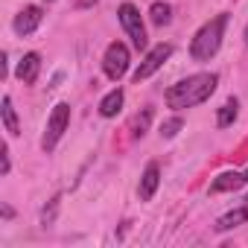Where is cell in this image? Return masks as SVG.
<instances>
[{
  "mask_svg": "<svg viewBox=\"0 0 248 248\" xmlns=\"http://www.w3.org/2000/svg\"><path fill=\"white\" fill-rule=\"evenodd\" d=\"M216 85H219V76L216 73H196V76H187V79L170 85L167 93H164V99L175 111L196 108V105H202V102L210 99V93L216 91Z\"/></svg>",
  "mask_w": 248,
  "mask_h": 248,
  "instance_id": "1",
  "label": "cell"
},
{
  "mask_svg": "<svg viewBox=\"0 0 248 248\" xmlns=\"http://www.w3.org/2000/svg\"><path fill=\"white\" fill-rule=\"evenodd\" d=\"M225 24H228V15H216L213 21H207L190 41V56L193 62H210L219 47H222V35H225Z\"/></svg>",
  "mask_w": 248,
  "mask_h": 248,
  "instance_id": "2",
  "label": "cell"
},
{
  "mask_svg": "<svg viewBox=\"0 0 248 248\" xmlns=\"http://www.w3.org/2000/svg\"><path fill=\"white\" fill-rule=\"evenodd\" d=\"M117 18H120V27L126 30V35L132 38L135 50H146L149 47V38H146V27H143V18L138 12L135 3H123L117 9Z\"/></svg>",
  "mask_w": 248,
  "mask_h": 248,
  "instance_id": "3",
  "label": "cell"
},
{
  "mask_svg": "<svg viewBox=\"0 0 248 248\" xmlns=\"http://www.w3.org/2000/svg\"><path fill=\"white\" fill-rule=\"evenodd\" d=\"M67 126H70V105H67V102H59V105L50 111V117H47V132H44V138H41V149H44V152H53L56 143L62 140V135L67 132Z\"/></svg>",
  "mask_w": 248,
  "mask_h": 248,
  "instance_id": "4",
  "label": "cell"
},
{
  "mask_svg": "<svg viewBox=\"0 0 248 248\" xmlns=\"http://www.w3.org/2000/svg\"><path fill=\"white\" fill-rule=\"evenodd\" d=\"M129 62H132L129 47L123 41H114V44H108V50L102 56V70H105V76L111 82H120L123 76H126V70H129Z\"/></svg>",
  "mask_w": 248,
  "mask_h": 248,
  "instance_id": "5",
  "label": "cell"
},
{
  "mask_svg": "<svg viewBox=\"0 0 248 248\" xmlns=\"http://www.w3.org/2000/svg\"><path fill=\"white\" fill-rule=\"evenodd\" d=\"M170 56H172V44H155V47L146 53V59L140 62V67L135 70V76H132V79H135L138 85H140V82H146L149 76H155V73L164 67V62H167Z\"/></svg>",
  "mask_w": 248,
  "mask_h": 248,
  "instance_id": "6",
  "label": "cell"
},
{
  "mask_svg": "<svg viewBox=\"0 0 248 248\" xmlns=\"http://www.w3.org/2000/svg\"><path fill=\"white\" fill-rule=\"evenodd\" d=\"M41 21H44V9L41 6H27V9H21L18 15H15V32L24 38V35H32L38 27H41Z\"/></svg>",
  "mask_w": 248,
  "mask_h": 248,
  "instance_id": "7",
  "label": "cell"
},
{
  "mask_svg": "<svg viewBox=\"0 0 248 248\" xmlns=\"http://www.w3.org/2000/svg\"><path fill=\"white\" fill-rule=\"evenodd\" d=\"M38 73H41V56H38V53H27V56L18 62V70H15V76H18L24 85H35Z\"/></svg>",
  "mask_w": 248,
  "mask_h": 248,
  "instance_id": "8",
  "label": "cell"
},
{
  "mask_svg": "<svg viewBox=\"0 0 248 248\" xmlns=\"http://www.w3.org/2000/svg\"><path fill=\"white\" fill-rule=\"evenodd\" d=\"M242 184H248V170H245V172L231 170V172H222V175L210 184V193H231V190H239Z\"/></svg>",
  "mask_w": 248,
  "mask_h": 248,
  "instance_id": "9",
  "label": "cell"
},
{
  "mask_svg": "<svg viewBox=\"0 0 248 248\" xmlns=\"http://www.w3.org/2000/svg\"><path fill=\"white\" fill-rule=\"evenodd\" d=\"M158 184H161V170H158V164H149V167L143 170V178H140V187H138L140 202H152Z\"/></svg>",
  "mask_w": 248,
  "mask_h": 248,
  "instance_id": "10",
  "label": "cell"
},
{
  "mask_svg": "<svg viewBox=\"0 0 248 248\" xmlns=\"http://www.w3.org/2000/svg\"><path fill=\"white\" fill-rule=\"evenodd\" d=\"M245 222H248V207H236V210H231V213H225V216L216 219V231L225 233V231H233V228H239Z\"/></svg>",
  "mask_w": 248,
  "mask_h": 248,
  "instance_id": "11",
  "label": "cell"
},
{
  "mask_svg": "<svg viewBox=\"0 0 248 248\" xmlns=\"http://www.w3.org/2000/svg\"><path fill=\"white\" fill-rule=\"evenodd\" d=\"M123 99H126V93H123L120 88L108 91V93L102 96V102H99V114H102V117H117L120 108H123Z\"/></svg>",
  "mask_w": 248,
  "mask_h": 248,
  "instance_id": "12",
  "label": "cell"
},
{
  "mask_svg": "<svg viewBox=\"0 0 248 248\" xmlns=\"http://www.w3.org/2000/svg\"><path fill=\"white\" fill-rule=\"evenodd\" d=\"M0 114H3V126H6L9 138H18L21 135V126H18V114L12 108V96H3V102H0Z\"/></svg>",
  "mask_w": 248,
  "mask_h": 248,
  "instance_id": "13",
  "label": "cell"
},
{
  "mask_svg": "<svg viewBox=\"0 0 248 248\" xmlns=\"http://www.w3.org/2000/svg\"><path fill=\"white\" fill-rule=\"evenodd\" d=\"M149 21H152L155 27H167V24L172 21V6L164 3V0L152 3V6H149Z\"/></svg>",
  "mask_w": 248,
  "mask_h": 248,
  "instance_id": "14",
  "label": "cell"
},
{
  "mask_svg": "<svg viewBox=\"0 0 248 248\" xmlns=\"http://www.w3.org/2000/svg\"><path fill=\"white\" fill-rule=\"evenodd\" d=\"M236 114H239V102H236V99H228V102L219 108V114H216V126H219V129H228V126H233Z\"/></svg>",
  "mask_w": 248,
  "mask_h": 248,
  "instance_id": "15",
  "label": "cell"
},
{
  "mask_svg": "<svg viewBox=\"0 0 248 248\" xmlns=\"http://www.w3.org/2000/svg\"><path fill=\"white\" fill-rule=\"evenodd\" d=\"M149 123H152V108H143V111L132 120V135H135V138H143L146 129H149Z\"/></svg>",
  "mask_w": 248,
  "mask_h": 248,
  "instance_id": "16",
  "label": "cell"
},
{
  "mask_svg": "<svg viewBox=\"0 0 248 248\" xmlns=\"http://www.w3.org/2000/svg\"><path fill=\"white\" fill-rule=\"evenodd\" d=\"M181 126H184V120H181V117H170V120H164V123H161V138H164V140H172V138L181 132Z\"/></svg>",
  "mask_w": 248,
  "mask_h": 248,
  "instance_id": "17",
  "label": "cell"
},
{
  "mask_svg": "<svg viewBox=\"0 0 248 248\" xmlns=\"http://www.w3.org/2000/svg\"><path fill=\"white\" fill-rule=\"evenodd\" d=\"M56 213H59V196L50 199V204L41 210V222H44V225H53V222H56Z\"/></svg>",
  "mask_w": 248,
  "mask_h": 248,
  "instance_id": "18",
  "label": "cell"
},
{
  "mask_svg": "<svg viewBox=\"0 0 248 248\" xmlns=\"http://www.w3.org/2000/svg\"><path fill=\"white\" fill-rule=\"evenodd\" d=\"M12 170V161H9V149H3V175H9Z\"/></svg>",
  "mask_w": 248,
  "mask_h": 248,
  "instance_id": "19",
  "label": "cell"
},
{
  "mask_svg": "<svg viewBox=\"0 0 248 248\" xmlns=\"http://www.w3.org/2000/svg\"><path fill=\"white\" fill-rule=\"evenodd\" d=\"M242 38H245V47H248V27H245V32H242Z\"/></svg>",
  "mask_w": 248,
  "mask_h": 248,
  "instance_id": "20",
  "label": "cell"
},
{
  "mask_svg": "<svg viewBox=\"0 0 248 248\" xmlns=\"http://www.w3.org/2000/svg\"><path fill=\"white\" fill-rule=\"evenodd\" d=\"M47 3H53V0H47Z\"/></svg>",
  "mask_w": 248,
  "mask_h": 248,
  "instance_id": "21",
  "label": "cell"
}]
</instances>
